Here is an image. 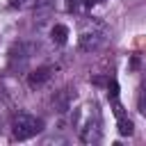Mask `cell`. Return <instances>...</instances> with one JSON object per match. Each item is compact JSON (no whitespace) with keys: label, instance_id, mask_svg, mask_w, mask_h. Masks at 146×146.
Masks as SVG:
<instances>
[{"label":"cell","instance_id":"obj_1","mask_svg":"<svg viewBox=\"0 0 146 146\" xmlns=\"http://www.w3.org/2000/svg\"><path fill=\"white\" fill-rule=\"evenodd\" d=\"M103 41H105V25L100 21L89 18L87 23H82L80 34H78V43L82 50H96Z\"/></svg>","mask_w":146,"mask_h":146},{"label":"cell","instance_id":"obj_2","mask_svg":"<svg viewBox=\"0 0 146 146\" xmlns=\"http://www.w3.org/2000/svg\"><path fill=\"white\" fill-rule=\"evenodd\" d=\"M11 132H14L16 139H30V137H34L36 132H41V119L23 112V114H18V116L14 119Z\"/></svg>","mask_w":146,"mask_h":146},{"label":"cell","instance_id":"obj_3","mask_svg":"<svg viewBox=\"0 0 146 146\" xmlns=\"http://www.w3.org/2000/svg\"><path fill=\"white\" fill-rule=\"evenodd\" d=\"M50 71H52L50 66H39L36 71L30 73V84H32V87H34V84H43V82L50 78Z\"/></svg>","mask_w":146,"mask_h":146},{"label":"cell","instance_id":"obj_4","mask_svg":"<svg viewBox=\"0 0 146 146\" xmlns=\"http://www.w3.org/2000/svg\"><path fill=\"white\" fill-rule=\"evenodd\" d=\"M50 36H52L55 43H66L68 41V27L66 25H55L50 30Z\"/></svg>","mask_w":146,"mask_h":146},{"label":"cell","instance_id":"obj_5","mask_svg":"<svg viewBox=\"0 0 146 146\" xmlns=\"http://www.w3.org/2000/svg\"><path fill=\"white\" fill-rule=\"evenodd\" d=\"M119 119V135H123V137H130L132 135V121L130 119H125V116H116Z\"/></svg>","mask_w":146,"mask_h":146},{"label":"cell","instance_id":"obj_6","mask_svg":"<svg viewBox=\"0 0 146 146\" xmlns=\"http://www.w3.org/2000/svg\"><path fill=\"white\" fill-rule=\"evenodd\" d=\"M139 112L146 116V84H144V89H141V94H139Z\"/></svg>","mask_w":146,"mask_h":146},{"label":"cell","instance_id":"obj_7","mask_svg":"<svg viewBox=\"0 0 146 146\" xmlns=\"http://www.w3.org/2000/svg\"><path fill=\"white\" fill-rule=\"evenodd\" d=\"M107 91H110V96H112V98H116V96H119V84H116V80H110V82H107Z\"/></svg>","mask_w":146,"mask_h":146},{"label":"cell","instance_id":"obj_8","mask_svg":"<svg viewBox=\"0 0 146 146\" xmlns=\"http://www.w3.org/2000/svg\"><path fill=\"white\" fill-rule=\"evenodd\" d=\"M66 9L68 11H75L78 9V0H66Z\"/></svg>","mask_w":146,"mask_h":146},{"label":"cell","instance_id":"obj_9","mask_svg":"<svg viewBox=\"0 0 146 146\" xmlns=\"http://www.w3.org/2000/svg\"><path fill=\"white\" fill-rule=\"evenodd\" d=\"M96 2H100V0H84V5H87V7H94Z\"/></svg>","mask_w":146,"mask_h":146}]
</instances>
